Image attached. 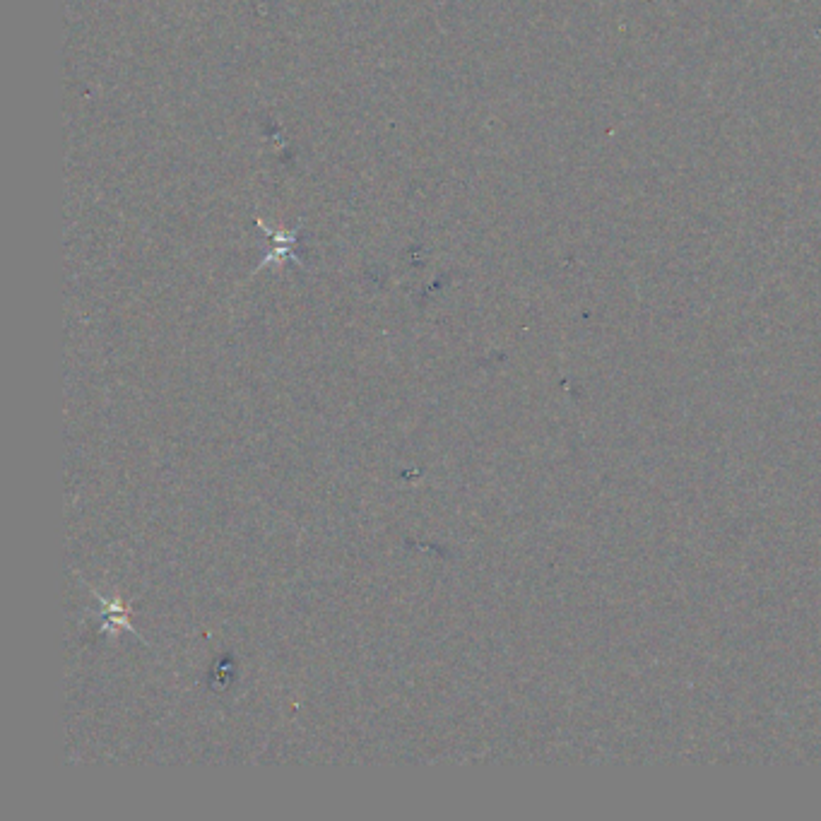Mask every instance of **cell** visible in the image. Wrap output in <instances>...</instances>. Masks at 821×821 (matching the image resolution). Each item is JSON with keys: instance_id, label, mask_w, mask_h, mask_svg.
Here are the masks:
<instances>
[{"instance_id": "6da1fadb", "label": "cell", "mask_w": 821, "mask_h": 821, "mask_svg": "<svg viewBox=\"0 0 821 821\" xmlns=\"http://www.w3.org/2000/svg\"><path fill=\"white\" fill-rule=\"evenodd\" d=\"M94 595H97V600L102 602V614H104V631H118V629H126V631H131V634H135V629H133V624L128 622V607L123 605L121 602V598H111V600H106V598H102V595L97 593V590H92Z\"/></svg>"}]
</instances>
